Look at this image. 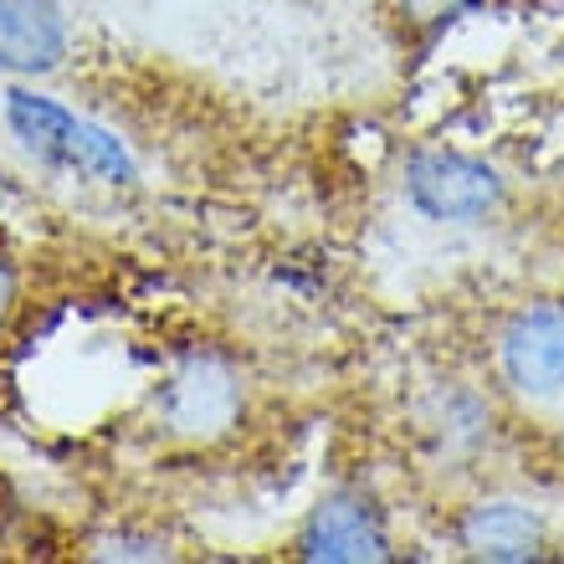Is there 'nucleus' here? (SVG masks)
<instances>
[{
	"instance_id": "nucleus-1",
	"label": "nucleus",
	"mask_w": 564,
	"mask_h": 564,
	"mask_svg": "<svg viewBox=\"0 0 564 564\" xmlns=\"http://www.w3.org/2000/svg\"><path fill=\"white\" fill-rule=\"evenodd\" d=\"M6 119H11L15 139H21L31 154H42V160L67 164L77 175L108 180V185H129V180H134V154H129L119 139L108 134V129H98V123H83L77 113L52 104V98L11 88L6 93Z\"/></svg>"
},
{
	"instance_id": "nucleus-2",
	"label": "nucleus",
	"mask_w": 564,
	"mask_h": 564,
	"mask_svg": "<svg viewBox=\"0 0 564 564\" xmlns=\"http://www.w3.org/2000/svg\"><path fill=\"white\" fill-rule=\"evenodd\" d=\"M405 195L431 221H482L503 206V175L457 149H426L405 164Z\"/></svg>"
},
{
	"instance_id": "nucleus-3",
	"label": "nucleus",
	"mask_w": 564,
	"mask_h": 564,
	"mask_svg": "<svg viewBox=\"0 0 564 564\" xmlns=\"http://www.w3.org/2000/svg\"><path fill=\"white\" fill-rule=\"evenodd\" d=\"M241 390L231 365L216 355H191L164 386V416L185 436H216L237 421Z\"/></svg>"
},
{
	"instance_id": "nucleus-4",
	"label": "nucleus",
	"mask_w": 564,
	"mask_h": 564,
	"mask_svg": "<svg viewBox=\"0 0 564 564\" xmlns=\"http://www.w3.org/2000/svg\"><path fill=\"white\" fill-rule=\"evenodd\" d=\"M297 554L303 560H328V564H359V560H390L386 523L365 498L355 492H334L308 513L303 534H297Z\"/></svg>"
},
{
	"instance_id": "nucleus-5",
	"label": "nucleus",
	"mask_w": 564,
	"mask_h": 564,
	"mask_svg": "<svg viewBox=\"0 0 564 564\" xmlns=\"http://www.w3.org/2000/svg\"><path fill=\"white\" fill-rule=\"evenodd\" d=\"M503 375L529 395L564 390V303H534L503 328Z\"/></svg>"
},
{
	"instance_id": "nucleus-6",
	"label": "nucleus",
	"mask_w": 564,
	"mask_h": 564,
	"mask_svg": "<svg viewBox=\"0 0 564 564\" xmlns=\"http://www.w3.org/2000/svg\"><path fill=\"white\" fill-rule=\"evenodd\" d=\"M67 57V15L57 0H0V67L21 77L52 73Z\"/></svg>"
},
{
	"instance_id": "nucleus-7",
	"label": "nucleus",
	"mask_w": 564,
	"mask_h": 564,
	"mask_svg": "<svg viewBox=\"0 0 564 564\" xmlns=\"http://www.w3.org/2000/svg\"><path fill=\"white\" fill-rule=\"evenodd\" d=\"M462 550L477 560H539L550 550V534L539 513H529L523 503H477L462 513Z\"/></svg>"
},
{
	"instance_id": "nucleus-8",
	"label": "nucleus",
	"mask_w": 564,
	"mask_h": 564,
	"mask_svg": "<svg viewBox=\"0 0 564 564\" xmlns=\"http://www.w3.org/2000/svg\"><path fill=\"white\" fill-rule=\"evenodd\" d=\"M467 6H477V0H395L401 21L411 31H421V36H436V31H442L452 15L467 11Z\"/></svg>"
},
{
	"instance_id": "nucleus-9",
	"label": "nucleus",
	"mask_w": 564,
	"mask_h": 564,
	"mask_svg": "<svg viewBox=\"0 0 564 564\" xmlns=\"http://www.w3.org/2000/svg\"><path fill=\"white\" fill-rule=\"evenodd\" d=\"M11 303H15V272H11V262H0V324H6Z\"/></svg>"
}]
</instances>
